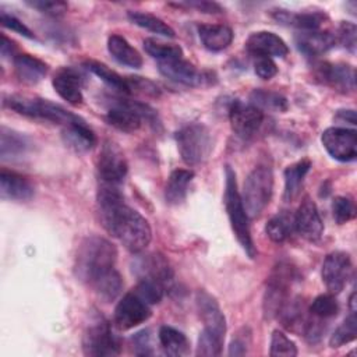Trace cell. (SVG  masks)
<instances>
[{
  "label": "cell",
  "instance_id": "obj_36",
  "mask_svg": "<svg viewBox=\"0 0 357 357\" xmlns=\"http://www.w3.org/2000/svg\"><path fill=\"white\" fill-rule=\"evenodd\" d=\"M92 289L96 291V294L103 298L105 301H113L114 298H117V296L121 293L123 290V279L120 276V273L116 271V268L113 271H110L109 273H106L105 276H102L93 286Z\"/></svg>",
  "mask_w": 357,
  "mask_h": 357
},
{
  "label": "cell",
  "instance_id": "obj_33",
  "mask_svg": "<svg viewBox=\"0 0 357 357\" xmlns=\"http://www.w3.org/2000/svg\"><path fill=\"white\" fill-rule=\"evenodd\" d=\"M85 67L92 74L99 77L105 84L112 86L113 89H116L119 92H123V93H131L128 78L121 77L120 74H117L116 71L109 68L106 64H103L100 61H96V60H88V61H85Z\"/></svg>",
  "mask_w": 357,
  "mask_h": 357
},
{
  "label": "cell",
  "instance_id": "obj_54",
  "mask_svg": "<svg viewBox=\"0 0 357 357\" xmlns=\"http://www.w3.org/2000/svg\"><path fill=\"white\" fill-rule=\"evenodd\" d=\"M349 307H350V311H356V291H353V293L350 294Z\"/></svg>",
  "mask_w": 357,
  "mask_h": 357
},
{
  "label": "cell",
  "instance_id": "obj_6",
  "mask_svg": "<svg viewBox=\"0 0 357 357\" xmlns=\"http://www.w3.org/2000/svg\"><path fill=\"white\" fill-rule=\"evenodd\" d=\"M176 142L181 159L188 166L204 163L212 149L209 130L201 123H188L176 132Z\"/></svg>",
  "mask_w": 357,
  "mask_h": 357
},
{
  "label": "cell",
  "instance_id": "obj_44",
  "mask_svg": "<svg viewBox=\"0 0 357 357\" xmlns=\"http://www.w3.org/2000/svg\"><path fill=\"white\" fill-rule=\"evenodd\" d=\"M332 213L337 225H343L351 220L356 215V208L353 201L347 197H336L332 202Z\"/></svg>",
  "mask_w": 357,
  "mask_h": 357
},
{
  "label": "cell",
  "instance_id": "obj_22",
  "mask_svg": "<svg viewBox=\"0 0 357 357\" xmlns=\"http://www.w3.org/2000/svg\"><path fill=\"white\" fill-rule=\"evenodd\" d=\"M61 137L64 144L75 152H88L96 144L95 132L86 126L81 117H75L66 126H63Z\"/></svg>",
  "mask_w": 357,
  "mask_h": 357
},
{
  "label": "cell",
  "instance_id": "obj_15",
  "mask_svg": "<svg viewBox=\"0 0 357 357\" xmlns=\"http://www.w3.org/2000/svg\"><path fill=\"white\" fill-rule=\"evenodd\" d=\"M132 272L138 279H152L162 283L166 290L172 289L174 273L169 261L158 252L139 255L132 264Z\"/></svg>",
  "mask_w": 357,
  "mask_h": 357
},
{
  "label": "cell",
  "instance_id": "obj_18",
  "mask_svg": "<svg viewBox=\"0 0 357 357\" xmlns=\"http://www.w3.org/2000/svg\"><path fill=\"white\" fill-rule=\"evenodd\" d=\"M245 49L255 57H284L289 53L286 42L269 31L251 33L245 42Z\"/></svg>",
  "mask_w": 357,
  "mask_h": 357
},
{
  "label": "cell",
  "instance_id": "obj_1",
  "mask_svg": "<svg viewBox=\"0 0 357 357\" xmlns=\"http://www.w3.org/2000/svg\"><path fill=\"white\" fill-rule=\"evenodd\" d=\"M96 205L102 226L128 251L138 254L149 245L152 230L148 220L124 202L119 185L100 184Z\"/></svg>",
  "mask_w": 357,
  "mask_h": 357
},
{
  "label": "cell",
  "instance_id": "obj_19",
  "mask_svg": "<svg viewBox=\"0 0 357 357\" xmlns=\"http://www.w3.org/2000/svg\"><path fill=\"white\" fill-rule=\"evenodd\" d=\"M158 66L163 77L185 86H198L205 79L202 73H199L194 64L184 60L183 57L158 61Z\"/></svg>",
  "mask_w": 357,
  "mask_h": 357
},
{
  "label": "cell",
  "instance_id": "obj_3",
  "mask_svg": "<svg viewBox=\"0 0 357 357\" xmlns=\"http://www.w3.org/2000/svg\"><path fill=\"white\" fill-rule=\"evenodd\" d=\"M225 206L226 212L234 231V236L245 254L250 258H255V245L251 237L248 215L245 212L241 194L237 188L236 173L230 166H226V188H225Z\"/></svg>",
  "mask_w": 357,
  "mask_h": 357
},
{
  "label": "cell",
  "instance_id": "obj_5",
  "mask_svg": "<svg viewBox=\"0 0 357 357\" xmlns=\"http://www.w3.org/2000/svg\"><path fill=\"white\" fill-rule=\"evenodd\" d=\"M273 192V173L269 166L254 167L247 176L241 199L248 218H257L266 208Z\"/></svg>",
  "mask_w": 357,
  "mask_h": 357
},
{
  "label": "cell",
  "instance_id": "obj_7",
  "mask_svg": "<svg viewBox=\"0 0 357 357\" xmlns=\"http://www.w3.org/2000/svg\"><path fill=\"white\" fill-rule=\"evenodd\" d=\"M105 119L110 126L124 132L137 131L144 120L149 121L151 124L158 121L156 112L151 106L127 99H116L112 102Z\"/></svg>",
  "mask_w": 357,
  "mask_h": 357
},
{
  "label": "cell",
  "instance_id": "obj_32",
  "mask_svg": "<svg viewBox=\"0 0 357 357\" xmlns=\"http://www.w3.org/2000/svg\"><path fill=\"white\" fill-rule=\"evenodd\" d=\"M159 342L163 351L173 357H180L188 353L190 343L185 335L176 328L163 325L159 329Z\"/></svg>",
  "mask_w": 357,
  "mask_h": 357
},
{
  "label": "cell",
  "instance_id": "obj_47",
  "mask_svg": "<svg viewBox=\"0 0 357 357\" xmlns=\"http://www.w3.org/2000/svg\"><path fill=\"white\" fill-rule=\"evenodd\" d=\"M251 344V332L248 328H241L233 337L229 346V356H244Z\"/></svg>",
  "mask_w": 357,
  "mask_h": 357
},
{
  "label": "cell",
  "instance_id": "obj_8",
  "mask_svg": "<svg viewBox=\"0 0 357 357\" xmlns=\"http://www.w3.org/2000/svg\"><path fill=\"white\" fill-rule=\"evenodd\" d=\"M82 350L86 356L112 357L119 356L121 344L113 333L110 324L99 314H95L82 335Z\"/></svg>",
  "mask_w": 357,
  "mask_h": 357
},
{
  "label": "cell",
  "instance_id": "obj_23",
  "mask_svg": "<svg viewBox=\"0 0 357 357\" xmlns=\"http://www.w3.org/2000/svg\"><path fill=\"white\" fill-rule=\"evenodd\" d=\"M294 42L305 56H319L335 46L336 36L329 31H301L294 36Z\"/></svg>",
  "mask_w": 357,
  "mask_h": 357
},
{
  "label": "cell",
  "instance_id": "obj_30",
  "mask_svg": "<svg viewBox=\"0 0 357 357\" xmlns=\"http://www.w3.org/2000/svg\"><path fill=\"white\" fill-rule=\"evenodd\" d=\"M107 50L112 54V57L127 67L131 68H139L142 66V57L134 49L126 38L120 35H110L107 39Z\"/></svg>",
  "mask_w": 357,
  "mask_h": 357
},
{
  "label": "cell",
  "instance_id": "obj_28",
  "mask_svg": "<svg viewBox=\"0 0 357 357\" xmlns=\"http://www.w3.org/2000/svg\"><path fill=\"white\" fill-rule=\"evenodd\" d=\"M31 146L25 135L11 128L1 127L0 132V156L1 160H14L22 158Z\"/></svg>",
  "mask_w": 357,
  "mask_h": 357
},
{
  "label": "cell",
  "instance_id": "obj_37",
  "mask_svg": "<svg viewBox=\"0 0 357 357\" xmlns=\"http://www.w3.org/2000/svg\"><path fill=\"white\" fill-rule=\"evenodd\" d=\"M144 49L151 57L156 59L158 61L183 57V49L178 45L165 43V42L156 40L153 38L144 39Z\"/></svg>",
  "mask_w": 357,
  "mask_h": 357
},
{
  "label": "cell",
  "instance_id": "obj_53",
  "mask_svg": "<svg viewBox=\"0 0 357 357\" xmlns=\"http://www.w3.org/2000/svg\"><path fill=\"white\" fill-rule=\"evenodd\" d=\"M14 50H15V45L6 35H1V43H0V53H1V56L3 57L13 56Z\"/></svg>",
  "mask_w": 357,
  "mask_h": 357
},
{
  "label": "cell",
  "instance_id": "obj_27",
  "mask_svg": "<svg viewBox=\"0 0 357 357\" xmlns=\"http://www.w3.org/2000/svg\"><path fill=\"white\" fill-rule=\"evenodd\" d=\"M198 35L202 45L211 52H220L233 42V31L223 24H202L198 26Z\"/></svg>",
  "mask_w": 357,
  "mask_h": 357
},
{
  "label": "cell",
  "instance_id": "obj_41",
  "mask_svg": "<svg viewBox=\"0 0 357 357\" xmlns=\"http://www.w3.org/2000/svg\"><path fill=\"white\" fill-rule=\"evenodd\" d=\"M223 340L225 337L208 331L202 329L198 337L197 343V356H206V357H216L222 354V347H223Z\"/></svg>",
  "mask_w": 357,
  "mask_h": 357
},
{
  "label": "cell",
  "instance_id": "obj_2",
  "mask_svg": "<svg viewBox=\"0 0 357 357\" xmlns=\"http://www.w3.org/2000/svg\"><path fill=\"white\" fill-rule=\"evenodd\" d=\"M116 258L117 250L109 240L99 236L86 237L77 250L75 276L92 287L102 276L114 269Z\"/></svg>",
  "mask_w": 357,
  "mask_h": 357
},
{
  "label": "cell",
  "instance_id": "obj_17",
  "mask_svg": "<svg viewBox=\"0 0 357 357\" xmlns=\"http://www.w3.org/2000/svg\"><path fill=\"white\" fill-rule=\"evenodd\" d=\"M296 231L308 241H319L324 233V223L319 216L315 202L310 197H304L294 218H293Z\"/></svg>",
  "mask_w": 357,
  "mask_h": 357
},
{
  "label": "cell",
  "instance_id": "obj_20",
  "mask_svg": "<svg viewBox=\"0 0 357 357\" xmlns=\"http://www.w3.org/2000/svg\"><path fill=\"white\" fill-rule=\"evenodd\" d=\"M195 301H197V308H198L199 317L205 325L204 329H208V331L225 337L226 318H225L216 298L205 290H198Z\"/></svg>",
  "mask_w": 357,
  "mask_h": 357
},
{
  "label": "cell",
  "instance_id": "obj_49",
  "mask_svg": "<svg viewBox=\"0 0 357 357\" xmlns=\"http://www.w3.org/2000/svg\"><path fill=\"white\" fill-rule=\"evenodd\" d=\"M131 342H132L134 354H137V356H151V354H153L151 335H149L148 329L137 332L131 337Z\"/></svg>",
  "mask_w": 357,
  "mask_h": 357
},
{
  "label": "cell",
  "instance_id": "obj_42",
  "mask_svg": "<svg viewBox=\"0 0 357 357\" xmlns=\"http://www.w3.org/2000/svg\"><path fill=\"white\" fill-rule=\"evenodd\" d=\"M142 300H145L149 305L152 304H158L165 293L167 291L166 287L156 282V280H152V279H138V283L135 286V289H132Z\"/></svg>",
  "mask_w": 357,
  "mask_h": 357
},
{
  "label": "cell",
  "instance_id": "obj_10",
  "mask_svg": "<svg viewBox=\"0 0 357 357\" xmlns=\"http://www.w3.org/2000/svg\"><path fill=\"white\" fill-rule=\"evenodd\" d=\"M96 170L100 184L119 185L124 181L128 165L121 149L112 141H106L99 152L96 160Z\"/></svg>",
  "mask_w": 357,
  "mask_h": 357
},
{
  "label": "cell",
  "instance_id": "obj_9",
  "mask_svg": "<svg viewBox=\"0 0 357 357\" xmlns=\"http://www.w3.org/2000/svg\"><path fill=\"white\" fill-rule=\"evenodd\" d=\"M294 268L287 262H279L271 272L264 294V314L275 318L289 300V289L294 279Z\"/></svg>",
  "mask_w": 357,
  "mask_h": 357
},
{
  "label": "cell",
  "instance_id": "obj_50",
  "mask_svg": "<svg viewBox=\"0 0 357 357\" xmlns=\"http://www.w3.org/2000/svg\"><path fill=\"white\" fill-rule=\"evenodd\" d=\"M254 71L262 79H271L278 74V66L271 57H257L254 61Z\"/></svg>",
  "mask_w": 357,
  "mask_h": 357
},
{
  "label": "cell",
  "instance_id": "obj_35",
  "mask_svg": "<svg viewBox=\"0 0 357 357\" xmlns=\"http://www.w3.org/2000/svg\"><path fill=\"white\" fill-rule=\"evenodd\" d=\"M127 17L132 24H135V25H138L144 29H148L153 33H158V35H162V36H166V38H174L176 36V32L170 25H167L163 20H160L156 15H152L149 13L128 11Z\"/></svg>",
  "mask_w": 357,
  "mask_h": 357
},
{
  "label": "cell",
  "instance_id": "obj_39",
  "mask_svg": "<svg viewBox=\"0 0 357 357\" xmlns=\"http://www.w3.org/2000/svg\"><path fill=\"white\" fill-rule=\"evenodd\" d=\"M357 337V318L356 311H350L349 317L336 328L333 335L329 339L331 347H340L346 343L353 342Z\"/></svg>",
  "mask_w": 357,
  "mask_h": 357
},
{
  "label": "cell",
  "instance_id": "obj_11",
  "mask_svg": "<svg viewBox=\"0 0 357 357\" xmlns=\"http://www.w3.org/2000/svg\"><path fill=\"white\" fill-rule=\"evenodd\" d=\"M326 152L339 162H351L357 156V132L347 127H329L321 135Z\"/></svg>",
  "mask_w": 357,
  "mask_h": 357
},
{
  "label": "cell",
  "instance_id": "obj_31",
  "mask_svg": "<svg viewBox=\"0 0 357 357\" xmlns=\"http://www.w3.org/2000/svg\"><path fill=\"white\" fill-rule=\"evenodd\" d=\"M311 169V162L304 159L300 162H296L284 169V191H283V199L290 202L294 201L303 188L304 177Z\"/></svg>",
  "mask_w": 357,
  "mask_h": 357
},
{
  "label": "cell",
  "instance_id": "obj_14",
  "mask_svg": "<svg viewBox=\"0 0 357 357\" xmlns=\"http://www.w3.org/2000/svg\"><path fill=\"white\" fill-rule=\"evenodd\" d=\"M231 130L241 138L254 137L264 123V112L251 103L234 100L229 109Z\"/></svg>",
  "mask_w": 357,
  "mask_h": 357
},
{
  "label": "cell",
  "instance_id": "obj_48",
  "mask_svg": "<svg viewBox=\"0 0 357 357\" xmlns=\"http://www.w3.org/2000/svg\"><path fill=\"white\" fill-rule=\"evenodd\" d=\"M0 22H1L3 26L8 28V29H11V31L28 38V39H35L33 32L21 20H18L17 17H14L11 14H7L6 11L0 13Z\"/></svg>",
  "mask_w": 357,
  "mask_h": 357
},
{
  "label": "cell",
  "instance_id": "obj_45",
  "mask_svg": "<svg viewBox=\"0 0 357 357\" xmlns=\"http://www.w3.org/2000/svg\"><path fill=\"white\" fill-rule=\"evenodd\" d=\"M26 4L43 14L52 15V17H60L68 8L67 3L59 1V0H33V1H26Z\"/></svg>",
  "mask_w": 357,
  "mask_h": 357
},
{
  "label": "cell",
  "instance_id": "obj_25",
  "mask_svg": "<svg viewBox=\"0 0 357 357\" xmlns=\"http://www.w3.org/2000/svg\"><path fill=\"white\" fill-rule=\"evenodd\" d=\"M13 64L17 78L26 85H35L42 81L49 70L45 61L26 53L15 54L13 57Z\"/></svg>",
  "mask_w": 357,
  "mask_h": 357
},
{
  "label": "cell",
  "instance_id": "obj_16",
  "mask_svg": "<svg viewBox=\"0 0 357 357\" xmlns=\"http://www.w3.org/2000/svg\"><path fill=\"white\" fill-rule=\"evenodd\" d=\"M315 77L340 93H350L356 89V71L346 63H318L314 68Z\"/></svg>",
  "mask_w": 357,
  "mask_h": 357
},
{
  "label": "cell",
  "instance_id": "obj_12",
  "mask_svg": "<svg viewBox=\"0 0 357 357\" xmlns=\"http://www.w3.org/2000/svg\"><path fill=\"white\" fill-rule=\"evenodd\" d=\"M152 315L149 304L142 300L134 290L123 296L114 310L113 322L120 331H128L144 324Z\"/></svg>",
  "mask_w": 357,
  "mask_h": 357
},
{
  "label": "cell",
  "instance_id": "obj_26",
  "mask_svg": "<svg viewBox=\"0 0 357 357\" xmlns=\"http://www.w3.org/2000/svg\"><path fill=\"white\" fill-rule=\"evenodd\" d=\"M272 17L283 25L294 26L301 31H317L326 20V15L321 11L291 13L287 10H275L272 13Z\"/></svg>",
  "mask_w": 357,
  "mask_h": 357
},
{
  "label": "cell",
  "instance_id": "obj_52",
  "mask_svg": "<svg viewBox=\"0 0 357 357\" xmlns=\"http://www.w3.org/2000/svg\"><path fill=\"white\" fill-rule=\"evenodd\" d=\"M335 119L340 123H349L351 126L356 124V112L353 109H344V110H337Z\"/></svg>",
  "mask_w": 357,
  "mask_h": 357
},
{
  "label": "cell",
  "instance_id": "obj_29",
  "mask_svg": "<svg viewBox=\"0 0 357 357\" xmlns=\"http://www.w3.org/2000/svg\"><path fill=\"white\" fill-rule=\"evenodd\" d=\"M194 178V173L185 169H176L170 173L166 187H165V198L170 205L181 204L188 192V185Z\"/></svg>",
  "mask_w": 357,
  "mask_h": 357
},
{
  "label": "cell",
  "instance_id": "obj_40",
  "mask_svg": "<svg viewBox=\"0 0 357 357\" xmlns=\"http://www.w3.org/2000/svg\"><path fill=\"white\" fill-rule=\"evenodd\" d=\"M339 312V304L335 298V294H319L315 297L310 305V314L319 319H329L336 317Z\"/></svg>",
  "mask_w": 357,
  "mask_h": 357
},
{
  "label": "cell",
  "instance_id": "obj_51",
  "mask_svg": "<svg viewBox=\"0 0 357 357\" xmlns=\"http://www.w3.org/2000/svg\"><path fill=\"white\" fill-rule=\"evenodd\" d=\"M177 7H190V8H195L199 13H206V14H219L223 11V8L220 7V4L215 3V1H183V3H177Z\"/></svg>",
  "mask_w": 357,
  "mask_h": 357
},
{
  "label": "cell",
  "instance_id": "obj_38",
  "mask_svg": "<svg viewBox=\"0 0 357 357\" xmlns=\"http://www.w3.org/2000/svg\"><path fill=\"white\" fill-rule=\"evenodd\" d=\"M291 227H294L293 220L287 213H280L272 216L265 226L268 237L275 243H283L290 237Z\"/></svg>",
  "mask_w": 357,
  "mask_h": 357
},
{
  "label": "cell",
  "instance_id": "obj_34",
  "mask_svg": "<svg viewBox=\"0 0 357 357\" xmlns=\"http://www.w3.org/2000/svg\"><path fill=\"white\" fill-rule=\"evenodd\" d=\"M250 103L262 112H286L289 107L287 99L282 93L266 89H254L250 93Z\"/></svg>",
  "mask_w": 357,
  "mask_h": 357
},
{
  "label": "cell",
  "instance_id": "obj_43",
  "mask_svg": "<svg viewBox=\"0 0 357 357\" xmlns=\"http://www.w3.org/2000/svg\"><path fill=\"white\" fill-rule=\"evenodd\" d=\"M269 354L271 356L294 357V356H297V346L282 331L276 329L272 332V336H271Z\"/></svg>",
  "mask_w": 357,
  "mask_h": 357
},
{
  "label": "cell",
  "instance_id": "obj_21",
  "mask_svg": "<svg viewBox=\"0 0 357 357\" xmlns=\"http://www.w3.org/2000/svg\"><path fill=\"white\" fill-rule=\"evenodd\" d=\"M52 85L54 91L59 93L60 98H63L66 102H68L73 106H79L82 103V81L81 75L77 70L71 67H63L60 68L53 79Z\"/></svg>",
  "mask_w": 357,
  "mask_h": 357
},
{
  "label": "cell",
  "instance_id": "obj_4",
  "mask_svg": "<svg viewBox=\"0 0 357 357\" xmlns=\"http://www.w3.org/2000/svg\"><path fill=\"white\" fill-rule=\"evenodd\" d=\"M4 105L17 112L18 114L42 121H50L53 124L66 126L77 117L74 113L66 110L60 105L36 96L11 95L4 99Z\"/></svg>",
  "mask_w": 357,
  "mask_h": 357
},
{
  "label": "cell",
  "instance_id": "obj_13",
  "mask_svg": "<svg viewBox=\"0 0 357 357\" xmlns=\"http://www.w3.org/2000/svg\"><path fill=\"white\" fill-rule=\"evenodd\" d=\"M351 275V259L344 251H333L322 264V282L331 294L340 293Z\"/></svg>",
  "mask_w": 357,
  "mask_h": 357
},
{
  "label": "cell",
  "instance_id": "obj_46",
  "mask_svg": "<svg viewBox=\"0 0 357 357\" xmlns=\"http://www.w3.org/2000/svg\"><path fill=\"white\" fill-rule=\"evenodd\" d=\"M337 40L340 42V45L354 53L356 50V43H357V28L353 22L349 21H342L337 29Z\"/></svg>",
  "mask_w": 357,
  "mask_h": 357
},
{
  "label": "cell",
  "instance_id": "obj_24",
  "mask_svg": "<svg viewBox=\"0 0 357 357\" xmlns=\"http://www.w3.org/2000/svg\"><path fill=\"white\" fill-rule=\"evenodd\" d=\"M0 194L3 199L28 201L33 195V185L22 174L3 169L0 172Z\"/></svg>",
  "mask_w": 357,
  "mask_h": 357
}]
</instances>
